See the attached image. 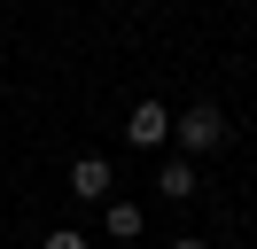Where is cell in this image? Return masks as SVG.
Here are the masks:
<instances>
[{
	"label": "cell",
	"mask_w": 257,
	"mask_h": 249,
	"mask_svg": "<svg viewBox=\"0 0 257 249\" xmlns=\"http://www.w3.org/2000/svg\"><path fill=\"white\" fill-rule=\"evenodd\" d=\"M172 133H179V148H187V156H210V148H226V117H218L210 101H195L187 117L172 125Z\"/></svg>",
	"instance_id": "1"
},
{
	"label": "cell",
	"mask_w": 257,
	"mask_h": 249,
	"mask_svg": "<svg viewBox=\"0 0 257 249\" xmlns=\"http://www.w3.org/2000/svg\"><path fill=\"white\" fill-rule=\"evenodd\" d=\"M125 140H133V148H164V140H172V109H164V101H141L133 125H125Z\"/></svg>",
	"instance_id": "2"
},
{
	"label": "cell",
	"mask_w": 257,
	"mask_h": 249,
	"mask_svg": "<svg viewBox=\"0 0 257 249\" xmlns=\"http://www.w3.org/2000/svg\"><path fill=\"white\" fill-rule=\"evenodd\" d=\"M70 195L78 202H109V164H101V156H78V164H70Z\"/></svg>",
	"instance_id": "3"
},
{
	"label": "cell",
	"mask_w": 257,
	"mask_h": 249,
	"mask_svg": "<svg viewBox=\"0 0 257 249\" xmlns=\"http://www.w3.org/2000/svg\"><path fill=\"white\" fill-rule=\"evenodd\" d=\"M156 195H172V202H187V195H195V164H187V156H172V164L156 171Z\"/></svg>",
	"instance_id": "4"
},
{
	"label": "cell",
	"mask_w": 257,
	"mask_h": 249,
	"mask_svg": "<svg viewBox=\"0 0 257 249\" xmlns=\"http://www.w3.org/2000/svg\"><path fill=\"white\" fill-rule=\"evenodd\" d=\"M109 233L133 241V233H141V202H117V195H109Z\"/></svg>",
	"instance_id": "5"
},
{
	"label": "cell",
	"mask_w": 257,
	"mask_h": 249,
	"mask_svg": "<svg viewBox=\"0 0 257 249\" xmlns=\"http://www.w3.org/2000/svg\"><path fill=\"white\" fill-rule=\"evenodd\" d=\"M39 249H86V233H70V226H55V233H47V241H39Z\"/></svg>",
	"instance_id": "6"
},
{
	"label": "cell",
	"mask_w": 257,
	"mask_h": 249,
	"mask_svg": "<svg viewBox=\"0 0 257 249\" xmlns=\"http://www.w3.org/2000/svg\"><path fill=\"white\" fill-rule=\"evenodd\" d=\"M172 249H210V241H172Z\"/></svg>",
	"instance_id": "7"
}]
</instances>
